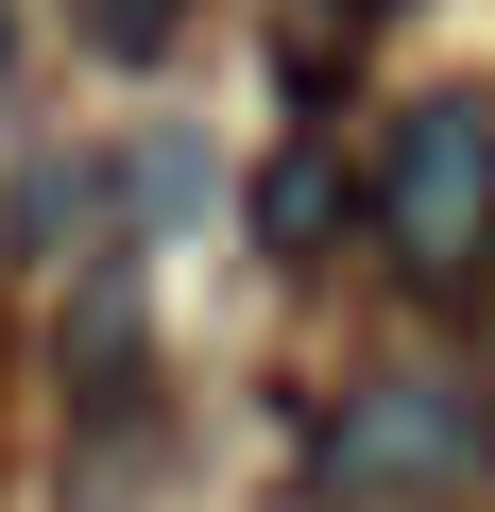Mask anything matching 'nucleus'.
<instances>
[{"instance_id": "f257e3e1", "label": "nucleus", "mask_w": 495, "mask_h": 512, "mask_svg": "<svg viewBox=\"0 0 495 512\" xmlns=\"http://www.w3.org/2000/svg\"><path fill=\"white\" fill-rule=\"evenodd\" d=\"M427 495H478V410H461L444 376L342 393V427H325V512H427Z\"/></svg>"}, {"instance_id": "f03ea898", "label": "nucleus", "mask_w": 495, "mask_h": 512, "mask_svg": "<svg viewBox=\"0 0 495 512\" xmlns=\"http://www.w3.org/2000/svg\"><path fill=\"white\" fill-rule=\"evenodd\" d=\"M376 222L410 274H478L495 239V103H410L393 154H376Z\"/></svg>"}, {"instance_id": "7ed1b4c3", "label": "nucleus", "mask_w": 495, "mask_h": 512, "mask_svg": "<svg viewBox=\"0 0 495 512\" xmlns=\"http://www.w3.org/2000/svg\"><path fill=\"white\" fill-rule=\"evenodd\" d=\"M86 18V52H120V69H154L171 35H188V0H69Z\"/></svg>"}, {"instance_id": "20e7f679", "label": "nucleus", "mask_w": 495, "mask_h": 512, "mask_svg": "<svg viewBox=\"0 0 495 512\" xmlns=\"http://www.w3.org/2000/svg\"><path fill=\"white\" fill-rule=\"evenodd\" d=\"M0 52H18V18H0Z\"/></svg>"}]
</instances>
